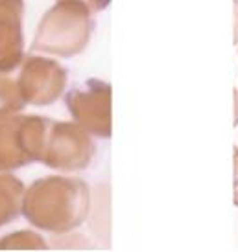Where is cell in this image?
<instances>
[{
	"mask_svg": "<svg viewBox=\"0 0 238 252\" xmlns=\"http://www.w3.org/2000/svg\"><path fill=\"white\" fill-rule=\"evenodd\" d=\"M235 42L238 44V0H235Z\"/></svg>",
	"mask_w": 238,
	"mask_h": 252,
	"instance_id": "4fadbf2b",
	"label": "cell"
},
{
	"mask_svg": "<svg viewBox=\"0 0 238 252\" xmlns=\"http://www.w3.org/2000/svg\"><path fill=\"white\" fill-rule=\"evenodd\" d=\"M11 249L41 251V249H46V241L35 232H15V234H9V236L0 239V251H11Z\"/></svg>",
	"mask_w": 238,
	"mask_h": 252,
	"instance_id": "30bf717a",
	"label": "cell"
},
{
	"mask_svg": "<svg viewBox=\"0 0 238 252\" xmlns=\"http://www.w3.org/2000/svg\"><path fill=\"white\" fill-rule=\"evenodd\" d=\"M237 91H238V89H237Z\"/></svg>",
	"mask_w": 238,
	"mask_h": 252,
	"instance_id": "9a60e30c",
	"label": "cell"
},
{
	"mask_svg": "<svg viewBox=\"0 0 238 252\" xmlns=\"http://www.w3.org/2000/svg\"><path fill=\"white\" fill-rule=\"evenodd\" d=\"M79 2H83L92 13H98V11H102V9H105V7L109 6L111 0H79Z\"/></svg>",
	"mask_w": 238,
	"mask_h": 252,
	"instance_id": "8fae6325",
	"label": "cell"
},
{
	"mask_svg": "<svg viewBox=\"0 0 238 252\" xmlns=\"http://www.w3.org/2000/svg\"><path fill=\"white\" fill-rule=\"evenodd\" d=\"M235 126H238V91H235Z\"/></svg>",
	"mask_w": 238,
	"mask_h": 252,
	"instance_id": "5bb4252c",
	"label": "cell"
},
{
	"mask_svg": "<svg viewBox=\"0 0 238 252\" xmlns=\"http://www.w3.org/2000/svg\"><path fill=\"white\" fill-rule=\"evenodd\" d=\"M92 11L79 0H57L42 15L32 44V52L57 57L81 54L91 41Z\"/></svg>",
	"mask_w": 238,
	"mask_h": 252,
	"instance_id": "7a4b0ae2",
	"label": "cell"
},
{
	"mask_svg": "<svg viewBox=\"0 0 238 252\" xmlns=\"http://www.w3.org/2000/svg\"><path fill=\"white\" fill-rule=\"evenodd\" d=\"M91 189L76 177L50 175L37 179L24 189L22 216L30 224L52 234H69L87 221Z\"/></svg>",
	"mask_w": 238,
	"mask_h": 252,
	"instance_id": "6da1fadb",
	"label": "cell"
},
{
	"mask_svg": "<svg viewBox=\"0 0 238 252\" xmlns=\"http://www.w3.org/2000/svg\"><path fill=\"white\" fill-rule=\"evenodd\" d=\"M50 120L11 114L0 120V171L41 160Z\"/></svg>",
	"mask_w": 238,
	"mask_h": 252,
	"instance_id": "3957f363",
	"label": "cell"
},
{
	"mask_svg": "<svg viewBox=\"0 0 238 252\" xmlns=\"http://www.w3.org/2000/svg\"><path fill=\"white\" fill-rule=\"evenodd\" d=\"M94 142L81 126L72 122H50L41 162L57 171H81L91 166Z\"/></svg>",
	"mask_w": 238,
	"mask_h": 252,
	"instance_id": "277c9868",
	"label": "cell"
},
{
	"mask_svg": "<svg viewBox=\"0 0 238 252\" xmlns=\"http://www.w3.org/2000/svg\"><path fill=\"white\" fill-rule=\"evenodd\" d=\"M233 160H235V199H233V203L238 206V147H235V151H233Z\"/></svg>",
	"mask_w": 238,
	"mask_h": 252,
	"instance_id": "7c38bea8",
	"label": "cell"
},
{
	"mask_svg": "<svg viewBox=\"0 0 238 252\" xmlns=\"http://www.w3.org/2000/svg\"><path fill=\"white\" fill-rule=\"evenodd\" d=\"M113 91L102 79H87L67 94V107L78 126L98 138H109L113 131Z\"/></svg>",
	"mask_w": 238,
	"mask_h": 252,
	"instance_id": "5b68a950",
	"label": "cell"
},
{
	"mask_svg": "<svg viewBox=\"0 0 238 252\" xmlns=\"http://www.w3.org/2000/svg\"><path fill=\"white\" fill-rule=\"evenodd\" d=\"M26 101L22 98L19 83L0 74V120L22 111Z\"/></svg>",
	"mask_w": 238,
	"mask_h": 252,
	"instance_id": "9c48e42d",
	"label": "cell"
},
{
	"mask_svg": "<svg viewBox=\"0 0 238 252\" xmlns=\"http://www.w3.org/2000/svg\"><path fill=\"white\" fill-rule=\"evenodd\" d=\"M24 0H0V74L15 70L22 63Z\"/></svg>",
	"mask_w": 238,
	"mask_h": 252,
	"instance_id": "52a82bcc",
	"label": "cell"
},
{
	"mask_svg": "<svg viewBox=\"0 0 238 252\" xmlns=\"http://www.w3.org/2000/svg\"><path fill=\"white\" fill-rule=\"evenodd\" d=\"M24 186L17 177L0 171V226L13 223L22 212Z\"/></svg>",
	"mask_w": 238,
	"mask_h": 252,
	"instance_id": "ba28073f",
	"label": "cell"
},
{
	"mask_svg": "<svg viewBox=\"0 0 238 252\" xmlns=\"http://www.w3.org/2000/svg\"><path fill=\"white\" fill-rule=\"evenodd\" d=\"M17 83L26 103L39 107L50 105L63 94L67 87V70L54 59L28 56L22 59Z\"/></svg>",
	"mask_w": 238,
	"mask_h": 252,
	"instance_id": "8992f818",
	"label": "cell"
}]
</instances>
